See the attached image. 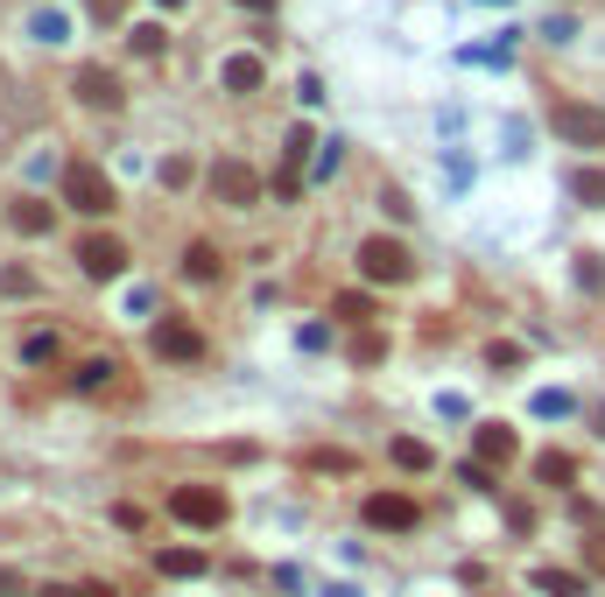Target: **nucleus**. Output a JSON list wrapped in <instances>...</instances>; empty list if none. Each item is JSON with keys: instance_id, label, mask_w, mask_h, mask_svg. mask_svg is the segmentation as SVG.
<instances>
[{"instance_id": "32", "label": "nucleus", "mask_w": 605, "mask_h": 597, "mask_svg": "<svg viewBox=\"0 0 605 597\" xmlns=\"http://www.w3.org/2000/svg\"><path fill=\"white\" fill-rule=\"evenodd\" d=\"M577 281H584V288H605V267H598L592 254H584V260H577Z\"/></svg>"}, {"instance_id": "13", "label": "nucleus", "mask_w": 605, "mask_h": 597, "mask_svg": "<svg viewBox=\"0 0 605 597\" xmlns=\"http://www.w3.org/2000/svg\"><path fill=\"white\" fill-rule=\"evenodd\" d=\"M183 275H191V281H219L225 275V260H219V246H191V254H183Z\"/></svg>"}, {"instance_id": "3", "label": "nucleus", "mask_w": 605, "mask_h": 597, "mask_svg": "<svg viewBox=\"0 0 605 597\" xmlns=\"http://www.w3.org/2000/svg\"><path fill=\"white\" fill-rule=\"evenodd\" d=\"M169 513H177L183 527H225L233 507H225L219 486H177V492H169Z\"/></svg>"}, {"instance_id": "22", "label": "nucleus", "mask_w": 605, "mask_h": 597, "mask_svg": "<svg viewBox=\"0 0 605 597\" xmlns=\"http://www.w3.org/2000/svg\"><path fill=\"white\" fill-rule=\"evenodd\" d=\"M22 359H29V365H50V359H56V331H29V338H22Z\"/></svg>"}, {"instance_id": "5", "label": "nucleus", "mask_w": 605, "mask_h": 597, "mask_svg": "<svg viewBox=\"0 0 605 597\" xmlns=\"http://www.w3.org/2000/svg\"><path fill=\"white\" fill-rule=\"evenodd\" d=\"M212 198L233 204V211H254V204H261V177H254L247 162L225 156V162H212Z\"/></svg>"}, {"instance_id": "23", "label": "nucleus", "mask_w": 605, "mask_h": 597, "mask_svg": "<svg viewBox=\"0 0 605 597\" xmlns=\"http://www.w3.org/2000/svg\"><path fill=\"white\" fill-rule=\"evenodd\" d=\"M35 288L43 281H35L29 267H0V296H35Z\"/></svg>"}, {"instance_id": "12", "label": "nucleus", "mask_w": 605, "mask_h": 597, "mask_svg": "<svg viewBox=\"0 0 605 597\" xmlns=\"http://www.w3.org/2000/svg\"><path fill=\"white\" fill-rule=\"evenodd\" d=\"M219 78H225V92H261V78H268V71H261V56H247V50H240V56H225V71H219Z\"/></svg>"}, {"instance_id": "4", "label": "nucleus", "mask_w": 605, "mask_h": 597, "mask_svg": "<svg viewBox=\"0 0 605 597\" xmlns=\"http://www.w3.org/2000/svg\"><path fill=\"white\" fill-rule=\"evenodd\" d=\"M550 127H556L571 148H605V113L584 106V99H563V106L550 113Z\"/></svg>"}, {"instance_id": "2", "label": "nucleus", "mask_w": 605, "mask_h": 597, "mask_svg": "<svg viewBox=\"0 0 605 597\" xmlns=\"http://www.w3.org/2000/svg\"><path fill=\"white\" fill-rule=\"evenodd\" d=\"M359 275H367V281H408L415 275V254H408V246L402 239H388V233H373V239H359Z\"/></svg>"}, {"instance_id": "7", "label": "nucleus", "mask_w": 605, "mask_h": 597, "mask_svg": "<svg viewBox=\"0 0 605 597\" xmlns=\"http://www.w3.org/2000/svg\"><path fill=\"white\" fill-rule=\"evenodd\" d=\"M415 520H423V513H415V499H408V492H373V499H367V527H394V534H408Z\"/></svg>"}, {"instance_id": "30", "label": "nucleus", "mask_w": 605, "mask_h": 597, "mask_svg": "<svg viewBox=\"0 0 605 597\" xmlns=\"http://www.w3.org/2000/svg\"><path fill=\"white\" fill-rule=\"evenodd\" d=\"M338 162H346V141H325V156H317V177H331Z\"/></svg>"}, {"instance_id": "16", "label": "nucleus", "mask_w": 605, "mask_h": 597, "mask_svg": "<svg viewBox=\"0 0 605 597\" xmlns=\"http://www.w3.org/2000/svg\"><path fill=\"white\" fill-rule=\"evenodd\" d=\"M535 478H542V486H571V478H577V465H571L563 450H542V457H535Z\"/></svg>"}, {"instance_id": "21", "label": "nucleus", "mask_w": 605, "mask_h": 597, "mask_svg": "<svg viewBox=\"0 0 605 597\" xmlns=\"http://www.w3.org/2000/svg\"><path fill=\"white\" fill-rule=\"evenodd\" d=\"M127 43H135V56H162V22H141V29H127Z\"/></svg>"}, {"instance_id": "27", "label": "nucleus", "mask_w": 605, "mask_h": 597, "mask_svg": "<svg viewBox=\"0 0 605 597\" xmlns=\"http://www.w3.org/2000/svg\"><path fill=\"white\" fill-rule=\"evenodd\" d=\"M162 183H169V190H183V183H191V162L169 156V162H162Z\"/></svg>"}, {"instance_id": "24", "label": "nucleus", "mask_w": 605, "mask_h": 597, "mask_svg": "<svg viewBox=\"0 0 605 597\" xmlns=\"http://www.w3.org/2000/svg\"><path fill=\"white\" fill-rule=\"evenodd\" d=\"M113 373H120V365H113V359H92V365H78V387H85V394H99Z\"/></svg>"}, {"instance_id": "10", "label": "nucleus", "mask_w": 605, "mask_h": 597, "mask_svg": "<svg viewBox=\"0 0 605 597\" xmlns=\"http://www.w3.org/2000/svg\"><path fill=\"white\" fill-rule=\"evenodd\" d=\"M8 225H14V233H22V239H43L50 225H56V204H43V198H14Z\"/></svg>"}, {"instance_id": "35", "label": "nucleus", "mask_w": 605, "mask_h": 597, "mask_svg": "<svg viewBox=\"0 0 605 597\" xmlns=\"http://www.w3.org/2000/svg\"><path fill=\"white\" fill-rule=\"evenodd\" d=\"M92 14H99V22H120V0H92Z\"/></svg>"}, {"instance_id": "26", "label": "nucleus", "mask_w": 605, "mask_h": 597, "mask_svg": "<svg viewBox=\"0 0 605 597\" xmlns=\"http://www.w3.org/2000/svg\"><path fill=\"white\" fill-rule=\"evenodd\" d=\"M458 478H465V486H471V492H500V486H493V465H465Z\"/></svg>"}, {"instance_id": "17", "label": "nucleus", "mask_w": 605, "mask_h": 597, "mask_svg": "<svg viewBox=\"0 0 605 597\" xmlns=\"http://www.w3.org/2000/svg\"><path fill=\"white\" fill-rule=\"evenodd\" d=\"M331 317H338V323H373V296H359V288H346V296L331 302Z\"/></svg>"}, {"instance_id": "31", "label": "nucleus", "mask_w": 605, "mask_h": 597, "mask_svg": "<svg viewBox=\"0 0 605 597\" xmlns=\"http://www.w3.org/2000/svg\"><path fill=\"white\" fill-rule=\"evenodd\" d=\"M535 415H571V394H535Z\"/></svg>"}, {"instance_id": "18", "label": "nucleus", "mask_w": 605, "mask_h": 597, "mask_svg": "<svg viewBox=\"0 0 605 597\" xmlns=\"http://www.w3.org/2000/svg\"><path fill=\"white\" fill-rule=\"evenodd\" d=\"M535 590H550V597H584V576H571V569H535Z\"/></svg>"}, {"instance_id": "34", "label": "nucleus", "mask_w": 605, "mask_h": 597, "mask_svg": "<svg viewBox=\"0 0 605 597\" xmlns=\"http://www.w3.org/2000/svg\"><path fill=\"white\" fill-rule=\"evenodd\" d=\"M584 563H592V569L605 576V534H598V542H584Z\"/></svg>"}, {"instance_id": "1", "label": "nucleus", "mask_w": 605, "mask_h": 597, "mask_svg": "<svg viewBox=\"0 0 605 597\" xmlns=\"http://www.w3.org/2000/svg\"><path fill=\"white\" fill-rule=\"evenodd\" d=\"M64 204L85 211V218H106V211L120 204V190H113V177H106L99 162H71L64 169Z\"/></svg>"}, {"instance_id": "15", "label": "nucleus", "mask_w": 605, "mask_h": 597, "mask_svg": "<svg viewBox=\"0 0 605 597\" xmlns=\"http://www.w3.org/2000/svg\"><path fill=\"white\" fill-rule=\"evenodd\" d=\"M571 198L592 204V211H605V169H577V177H571Z\"/></svg>"}, {"instance_id": "36", "label": "nucleus", "mask_w": 605, "mask_h": 597, "mask_svg": "<svg viewBox=\"0 0 605 597\" xmlns=\"http://www.w3.org/2000/svg\"><path fill=\"white\" fill-rule=\"evenodd\" d=\"M240 8H247V14H275V0H240Z\"/></svg>"}, {"instance_id": "37", "label": "nucleus", "mask_w": 605, "mask_h": 597, "mask_svg": "<svg viewBox=\"0 0 605 597\" xmlns=\"http://www.w3.org/2000/svg\"><path fill=\"white\" fill-rule=\"evenodd\" d=\"M156 8H162V14H169V8H183V0H156Z\"/></svg>"}, {"instance_id": "14", "label": "nucleus", "mask_w": 605, "mask_h": 597, "mask_svg": "<svg viewBox=\"0 0 605 597\" xmlns=\"http://www.w3.org/2000/svg\"><path fill=\"white\" fill-rule=\"evenodd\" d=\"M156 569H162V576H204V555H198V548H162Z\"/></svg>"}, {"instance_id": "9", "label": "nucleus", "mask_w": 605, "mask_h": 597, "mask_svg": "<svg viewBox=\"0 0 605 597\" xmlns=\"http://www.w3.org/2000/svg\"><path fill=\"white\" fill-rule=\"evenodd\" d=\"M156 352L177 359V365H198V359H204V331H191V323H162V331H156Z\"/></svg>"}, {"instance_id": "6", "label": "nucleus", "mask_w": 605, "mask_h": 597, "mask_svg": "<svg viewBox=\"0 0 605 597\" xmlns=\"http://www.w3.org/2000/svg\"><path fill=\"white\" fill-rule=\"evenodd\" d=\"M78 267L92 281H113V275H127V246L113 233H92V239H78Z\"/></svg>"}, {"instance_id": "29", "label": "nucleus", "mask_w": 605, "mask_h": 597, "mask_svg": "<svg viewBox=\"0 0 605 597\" xmlns=\"http://www.w3.org/2000/svg\"><path fill=\"white\" fill-rule=\"evenodd\" d=\"M381 352H388V344H381V338H373V331H367V338H359V344H352V359H359V365H373V359H381Z\"/></svg>"}, {"instance_id": "19", "label": "nucleus", "mask_w": 605, "mask_h": 597, "mask_svg": "<svg viewBox=\"0 0 605 597\" xmlns=\"http://www.w3.org/2000/svg\"><path fill=\"white\" fill-rule=\"evenodd\" d=\"M394 465H402V471H429V465H437V457H429V443L402 436V443H394Z\"/></svg>"}, {"instance_id": "8", "label": "nucleus", "mask_w": 605, "mask_h": 597, "mask_svg": "<svg viewBox=\"0 0 605 597\" xmlns=\"http://www.w3.org/2000/svg\"><path fill=\"white\" fill-rule=\"evenodd\" d=\"M71 92H78L85 106H99V113H113V106L127 99V92H120V78H113L106 64H85V71H78V85H71Z\"/></svg>"}, {"instance_id": "25", "label": "nucleus", "mask_w": 605, "mask_h": 597, "mask_svg": "<svg viewBox=\"0 0 605 597\" xmlns=\"http://www.w3.org/2000/svg\"><path fill=\"white\" fill-rule=\"evenodd\" d=\"M43 597H120L113 584H50Z\"/></svg>"}, {"instance_id": "20", "label": "nucleus", "mask_w": 605, "mask_h": 597, "mask_svg": "<svg viewBox=\"0 0 605 597\" xmlns=\"http://www.w3.org/2000/svg\"><path fill=\"white\" fill-rule=\"evenodd\" d=\"M29 35H35V43H71V22H64V14H35V22H29Z\"/></svg>"}, {"instance_id": "11", "label": "nucleus", "mask_w": 605, "mask_h": 597, "mask_svg": "<svg viewBox=\"0 0 605 597\" xmlns=\"http://www.w3.org/2000/svg\"><path fill=\"white\" fill-rule=\"evenodd\" d=\"M514 450H521V443H514L507 422H486V429H479V465H514Z\"/></svg>"}, {"instance_id": "28", "label": "nucleus", "mask_w": 605, "mask_h": 597, "mask_svg": "<svg viewBox=\"0 0 605 597\" xmlns=\"http://www.w3.org/2000/svg\"><path fill=\"white\" fill-rule=\"evenodd\" d=\"M381 204H388V218H402V225H408V218H415V204H408V198H402V190H381Z\"/></svg>"}, {"instance_id": "33", "label": "nucleus", "mask_w": 605, "mask_h": 597, "mask_svg": "<svg viewBox=\"0 0 605 597\" xmlns=\"http://www.w3.org/2000/svg\"><path fill=\"white\" fill-rule=\"evenodd\" d=\"M29 584H22V569H0V597H22Z\"/></svg>"}]
</instances>
